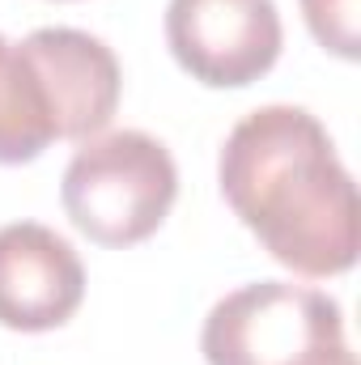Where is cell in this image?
<instances>
[{"label": "cell", "mask_w": 361, "mask_h": 365, "mask_svg": "<svg viewBox=\"0 0 361 365\" xmlns=\"http://www.w3.org/2000/svg\"><path fill=\"white\" fill-rule=\"evenodd\" d=\"M217 179L234 217L280 268L327 280L357 264V182L310 110L272 102L243 115L221 145Z\"/></svg>", "instance_id": "obj_1"}, {"label": "cell", "mask_w": 361, "mask_h": 365, "mask_svg": "<svg viewBox=\"0 0 361 365\" xmlns=\"http://www.w3.org/2000/svg\"><path fill=\"white\" fill-rule=\"evenodd\" d=\"M68 221L98 247H136L162 230L179 200L171 149L136 128L86 140L60 182Z\"/></svg>", "instance_id": "obj_2"}, {"label": "cell", "mask_w": 361, "mask_h": 365, "mask_svg": "<svg viewBox=\"0 0 361 365\" xmlns=\"http://www.w3.org/2000/svg\"><path fill=\"white\" fill-rule=\"evenodd\" d=\"M332 344H345L336 297L289 280H255L225 293L200 331L208 365H302Z\"/></svg>", "instance_id": "obj_3"}, {"label": "cell", "mask_w": 361, "mask_h": 365, "mask_svg": "<svg viewBox=\"0 0 361 365\" xmlns=\"http://www.w3.org/2000/svg\"><path fill=\"white\" fill-rule=\"evenodd\" d=\"M272 0H171L166 43L187 77L208 90H243L280 60Z\"/></svg>", "instance_id": "obj_4"}, {"label": "cell", "mask_w": 361, "mask_h": 365, "mask_svg": "<svg viewBox=\"0 0 361 365\" xmlns=\"http://www.w3.org/2000/svg\"><path fill=\"white\" fill-rule=\"evenodd\" d=\"M56 140H93L119 110L123 73L115 51L73 26H43L17 43Z\"/></svg>", "instance_id": "obj_5"}, {"label": "cell", "mask_w": 361, "mask_h": 365, "mask_svg": "<svg viewBox=\"0 0 361 365\" xmlns=\"http://www.w3.org/2000/svg\"><path fill=\"white\" fill-rule=\"evenodd\" d=\"M86 297V268L68 238L39 221L0 225V323L13 331H56Z\"/></svg>", "instance_id": "obj_6"}, {"label": "cell", "mask_w": 361, "mask_h": 365, "mask_svg": "<svg viewBox=\"0 0 361 365\" xmlns=\"http://www.w3.org/2000/svg\"><path fill=\"white\" fill-rule=\"evenodd\" d=\"M39 110L43 106L26 64L17 60V47L0 34V166H26L56 140Z\"/></svg>", "instance_id": "obj_7"}, {"label": "cell", "mask_w": 361, "mask_h": 365, "mask_svg": "<svg viewBox=\"0 0 361 365\" xmlns=\"http://www.w3.org/2000/svg\"><path fill=\"white\" fill-rule=\"evenodd\" d=\"M302 17L310 34L319 38L323 51L340 60L361 56V30H357V0H302Z\"/></svg>", "instance_id": "obj_8"}, {"label": "cell", "mask_w": 361, "mask_h": 365, "mask_svg": "<svg viewBox=\"0 0 361 365\" xmlns=\"http://www.w3.org/2000/svg\"><path fill=\"white\" fill-rule=\"evenodd\" d=\"M302 365H357L353 361V353H349V344H332V349H323V353H315L310 361Z\"/></svg>", "instance_id": "obj_9"}]
</instances>
